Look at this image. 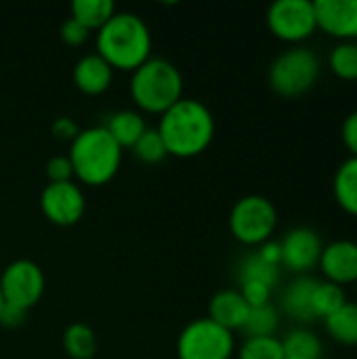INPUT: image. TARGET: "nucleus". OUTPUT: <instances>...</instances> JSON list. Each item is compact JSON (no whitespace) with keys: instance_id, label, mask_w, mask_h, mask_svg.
<instances>
[{"instance_id":"nucleus-19","label":"nucleus","mask_w":357,"mask_h":359,"mask_svg":"<svg viewBox=\"0 0 357 359\" xmlns=\"http://www.w3.org/2000/svg\"><path fill=\"white\" fill-rule=\"evenodd\" d=\"M63 349L72 359H93L97 353V334L84 322H74L63 330Z\"/></svg>"},{"instance_id":"nucleus-15","label":"nucleus","mask_w":357,"mask_h":359,"mask_svg":"<svg viewBox=\"0 0 357 359\" xmlns=\"http://www.w3.org/2000/svg\"><path fill=\"white\" fill-rule=\"evenodd\" d=\"M74 84L86 95H101L109 88L114 78V67L99 55L86 53L74 65Z\"/></svg>"},{"instance_id":"nucleus-35","label":"nucleus","mask_w":357,"mask_h":359,"mask_svg":"<svg viewBox=\"0 0 357 359\" xmlns=\"http://www.w3.org/2000/svg\"><path fill=\"white\" fill-rule=\"evenodd\" d=\"M259 255H261V259H265L267 263H271V265H282V248H280V242H276V240H267V242H263L261 246H259V250H257Z\"/></svg>"},{"instance_id":"nucleus-18","label":"nucleus","mask_w":357,"mask_h":359,"mask_svg":"<svg viewBox=\"0 0 357 359\" xmlns=\"http://www.w3.org/2000/svg\"><path fill=\"white\" fill-rule=\"evenodd\" d=\"M332 194L337 204L351 217H357V158H347L335 172Z\"/></svg>"},{"instance_id":"nucleus-33","label":"nucleus","mask_w":357,"mask_h":359,"mask_svg":"<svg viewBox=\"0 0 357 359\" xmlns=\"http://www.w3.org/2000/svg\"><path fill=\"white\" fill-rule=\"evenodd\" d=\"M50 130H53V135L57 137V139H63V141H74L76 139V135L80 133V126L76 124V120H72V118H67V116H61V118H57L55 122H53V126H50Z\"/></svg>"},{"instance_id":"nucleus-32","label":"nucleus","mask_w":357,"mask_h":359,"mask_svg":"<svg viewBox=\"0 0 357 359\" xmlns=\"http://www.w3.org/2000/svg\"><path fill=\"white\" fill-rule=\"evenodd\" d=\"M341 139H343L345 147L351 151V158H357V109L343 120Z\"/></svg>"},{"instance_id":"nucleus-22","label":"nucleus","mask_w":357,"mask_h":359,"mask_svg":"<svg viewBox=\"0 0 357 359\" xmlns=\"http://www.w3.org/2000/svg\"><path fill=\"white\" fill-rule=\"evenodd\" d=\"M69 11L88 29H99L116 13V4L112 0H74Z\"/></svg>"},{"instance_id":"nucleus-1","label":"nucleus","mask_w":357,"mask_h":359,"mask_svg":"<svg viewBox=\"0 0 357 359\" xmlns=\"http://www.w3.org/2000/svg\"><path fill=\"white\" fill-rule=\"evenodd\" d=\"M158 133L162 135L168 154L194 158L210 145L215 137V118L202 101L181 97L173 107L160 114Z\"/></svg>"},{"instance_id":"nucleus-6","label":"nucleus","mask_w":357,"mask_h":359,"mask_svg":"<svg viewBox=\"0 0 357 359\" xmlns=\"http://www.w3.org/2000/svg\"><path fill=\"white\" fill-rule=\"evenodd\" d=\"M278 225V210L265 196L250 194L240 198L229 212V229L234 238L246 246H261L271 240Z\"/></svg>"},{"instance_id":"nucleus-27","label":"nucleus","mask_w":357,"mask_h":359,"mask_svg":"<svg viewBox=\"0 0 357 359\" xmlns=\"http://www.w3.org/2000/svg\"><path fill=\"white\" fill-rule=\"evenodd\" d=\"M328 61L332 74L341 80H357V42H339Z\"/></svg>"},{"instance_id":"nucleus-24","label":"nucleus","mask_w":357,"mask_h":359,"mask_svg":"<svg viewBox=\"0 0 357 359\" xmlns=\"http://www.w3.org/2000/svg\"><path fill=\"white\" fill-rule=\"evenodd\" d=\"M278 326H280V313L271 303H267L261 307H250L248 318L242 326V332L246 334V339H250V337H276Z\"/></svg>"},{"instance_id":"nucleus-2","label":"nucleus","mask_w":357,"mask_h":359,"mask_svg":"<svg viewBox=\"0 0 357 359\" xmlns=\"http://www.w3.org/2000/svg\"><path fill=\"white\" fill-rule=\"evenodd\" d=\"M95 46L112 67L137 69L151 57V32L143 17L130 11H116L107 23L97 29Z\"/></svg>"},{"instance_id":"nucleus-30","label":"nucleus","mask_w":357,"mask_h":359,"mask_svg":"<svg viewBox=\"0 0 357 359\" xmlns=\"http://www.w3.org/2000/svg\"><path fill=\"white\" fill-rule=\"evenodd\" d=\"M59 34H61V40H63L65 44H69V46H78V44H82V42H86V40H88L90 29H88L86 25H82L78 19H74V17L69 15V17H65V19H63Z\"/></svg>"},{"instance_id":"nucleus-29","label":"nucleus","mask_w":357,"mask_h":359,"mask_svg":"<svg viewBox=\"0 0 357 359\" xmlns=\"http://www.w3.org/2000/svg\"><path fill=\"white\" fill-rule=\"evenodd\" d=\"M240 294L248 303V307H261L267 305L271 299V286L263 282H240Z\"/></svg>"},{"instance_id":"nucleus-17","label":"nucleus","mask_w":357,"mask_h":359,"mask_svg":"<svg viewBox=\"0 0 357 359\" xmlns=\"http://www.w3.org/2000/svg\"><path fill=\"white\" fill-rule=\"evenodd\" d=\"M103 126L107 128V133L114 137V141L120 147H133L139 141V137L145 133V128H147L145 118L139 111H135V109L114 111Z\"/></svg>"},{"instance_id":"nucleus-12","label":"nucleus","mask_w":357,"mask_h":359,"mask_svg":"<svg viewBox=\"0 0 357 359\" xmlns=\"http://www.w3.org/2000/svg\"><path fill=\"white\" fill-rule=\"evenodd\" d=\"M314 11L318 29L341 42L357 38V0H316Z\"/></svg>"},{"instance_id":"nucleus-25","label":"nucleus","mask_w":357,"mask_h":359,"mask_svg":"<svg viewBox=\"0 0 357 359\" xmlns=\"http://www.w3.org/2000/svg\"><path fill=\"white\" fill-rule=\"evenodd\" d=\"M238 278H240V282H263L274 288L280 278V267L261 259L259 252H252L246 259H242Z\"/></svg>"},{"instance_id":"nucleus-28","label":"nucleus","mask_w":357,"mask_h":359,"mask_svg":"<svg viewBox=\"0 0 357 359\" xmlns=\"http://www.w3.org/2000/svg\"><path fill=\"white\" fill-rule=\"evenodd\" d=\"M133 151L141 162H147V164H158L168 156L162 135L158 133V128H149V126L139 137V141L133 145Z\"/></svg>"},{"instance_id":"nucleus-7","label":"nucleus","mask_w":357,"mask_h":359,"mask_svg":"<svg viewBox=\"0 0 357 359\" xmlns=\"http://www.w3.org/2000/svg\"><path fill=\"white\" fill-rule=\"evenodd\" d=\"M236 349L234 332L210 318L191 320L177 339L179 359H229Z\"/></svg>"},{"instance_id":"nucleus-8","label":"nucleus","mask_w":357,"mask_h":359,"mask_svg":"<svg viewBox=\"0 0 357 359\" xmlns=\"http://www.w3.org/2000/svg\"><path fill=\"white\" fill-rule=\"evenodd\" d=\"M0 292L4 303L29 311L44 292L42 267L32 259H15L0 273Z\"/></svg>"},{"instance_id":"nucleus-26","label":"nucleus","mask_w":357,"mask_h":359,"mask_svg":"<svg viewBox=\"0 0 357 359\" xmlns=\"http://www.w3.org/2000/svg\"><path fill=\"white\" fill-rule=\"evenodd\" d=\"M238 359H284V347L278 337H250L240 345Z\"/></svg>"},{"instance_id":"nucleus-21","label":"nucleus","mask_w":357,"mask_h":359,"mask_svg":"<svg viewBox=\"0 0 357 359\" xmlns=\"http://www.w3.org/2000/svg\"><path fill=\"white\" fill-rule=\"evenodd\" d=\"M282 347H284V355L297 359H322L324 353V345L320 337L309 328L290 330L286 339H282Z\"/></svg>"},{"instance_id":"nucleus-11","label":"nucleus","mask_w":357,"mask_h":359,"mask_svg":"<svg viewBox=\"0 0 357 359\" xmlns=\"http://www.w3.org/2000/svg\"><path fill=\"white\" fill-rule=\"evenodd\" d=\"M280 248H282V265L284 267H288L297 273H307L309 269H314L320 263L324 244L314 229L295 227L282 238Z\"/></svg>"},{"instance_id":"nucleus-37","label":"nucleus","mask_w":357,"mask_h":359,"mask_svg":"<svg viewBox=\"0 0 357 359\" xmlns=\"http://www.w3.org/2000/svg\"><path fill=\"white\" fill-rule=\"evenodd\" d=\"M284 359H297V358H288V355H284Z\"/></svg>"},{"instance_id":"nucleus-10","label":"nucleus","mask_w":357,"mask_h":359,"mask_svg":"<svg viewBox=\"0 0 357 359\" xmlns=\"http://www.w3.org/2000/svg\"><path fill=\"white\" fill-rule=\"evenodd\" d=\"M40 208L48 221L57 225H74L86 210V198L82 187L74 181L46 183L40 194Z\"/></svg>"},{"instance_id":"nucleus-4","label":"nucleus","mask_w":357,"mask_h":359,"mask_svg":"<svg viewBox=\"0 0 357 359\" xmlns=\"http://www.w3.org/2000/svg\"><path fill=\"white\" fill-rule=\"evenodd\" d=\"M130 97L141 109L164 114L183 97V76L173 61L149 57L133 69Z\"/></svg>"},{"instance_id":"nucleus-20","label":"nucleus","mask_w":357,"mask_h":359,"mask_svg":"<svg viewBox=\"0 0 357 359\" xmlns=\"http://www.w3.org/2000/svg\"><path fill=\"white\" fill-rule=\"evenodd\" d=\"M326 332L341 345H357V303L347 301L341 309L324 320Z\"/></svg>"},{"instance_id":"nucleus-3","label":"nucleus","mask_w":357,"mask_h":359,"mask_svg":"<svg viewBox=\"0 0 357 359\" xmlns=\"http://www.w3.org/2000/svg\"><path fill=\"white\" fill-rule=\"evenodd\" d=\"M74 175L86 185H105L112 181L122 162V147L114 141L107 128L88 126L80 128L76 139L69 143L67 154Z\"/></svg>"},{"instance_id":"nucleus-34","label":"nucleus","mask_w":357,"mask_h":359,"mask_svg":"<svg viewBox=\"0 0 357 359\" xmlns=\"http://www.w3.org/2000/svg\"><path fill=\"white\" fill-rule=\"evenodd\" d=\"M25 316H27L25 309L15 307L11 303H4V307L0 311V324L2 326H8V328H15V326H21L25 322Z\"/></svg>"},{"instance_id":"nucleus-14","label":"nucleus","mask_w":357,"mask_h":359,"mask_svg":"<svg viewBox=\"0 0 357 359\" xmlns=\"http://www.w3.org/2000/svg\"><path fill=\"white\" fill-rule=\"evenodd\" d=\"M248 311H250L248 303L236 288H223L215 292L208 303V318L231 332L242 330L248 318Z\"/></svg>"},{"instance_id":"nucleus-36","label":"nucleus","mask_w":357,"mask_h":359,"mask_svg":"<svg viewBox=\"0 0 357 359\" xmlns=\"http://www.w3.org/2000/svg\"><path fill=\"white\" fill-rule=\"evenodd\" d=\"M2 307H4V297H2V292H0V311H2Z\"/></svg>"},{"instance_id":"nucleus-9","label":"nucleus","mask_w":357,"mask_h":359,"mask_svg":"<svg viewBox=\"0 0 357 359\" xmlns=\"http://www.w3.org/2000/svg\"><path fill=\"white\" fill-rule=\"evenodd\" d=\"M267 25L271 34L284 42H303L318 29L314 2L276 0L267 8Z\"/></svg>"},{"instance_id":"nucleus-38","label":"nucleus","mask_w":357,"mask_h":359,"mask_svg":"<svg viewBox=\"0 0 357 359\" xmlns=\"http://www.w3.org/2000/svg\"><path fill=\"white\" fill-rule=\"evenodd\" d=\"M356 286H357V284H356Z\"/></svg>"},{"instance_id":"nucleus-31","label":"nucleus","mask_w":357,"mask_h":359,"mask_svg":"<svg viewBox=\"0 0 357 359\" xmlns=\"http://www.w3.org/2000/svg\"><path fill=\"white\" fill-rule=\"evenodd\" d=\"M46 177L48 183H61V181H72L74 168L67 156H53L46 162Z\"/></svg>"},{"instance_id":"nucleus-5","label":"nucleus","mask_w":357,"mask_h":359,"mask_svg":"<svg viewBox=\"0 0 357 359\" xmlns=\"http://www.w3.org/2000/svg\"><path fill=\"white\" fill-rule=\"evenodd\" d=\"M320 78V59L305 46H295L278 55L267 72L269 86L282 97L305 95Z\"/></svg>"},{"instance_id":"nucleus-16","label":"nucleus","mask_w":357,"mask_h":359,"mask_svg":"<svg viewBox=\"0 0 357 359\" xmlns=\"http://www.w3.org/2000/svg\"><path fill=\"white\" fill-rule=\"evenodd\" d=\"M316 284H318L316 278L301 276V278H297L295 282L288 284V288L284 290V297H282L284 311L292 320H297V322H301L305 326L316 322V316H314V309H311V294H314Z\"/></svg>"},{"instance_id":"nucleus-13","label":"nucleus","mask_w":357,"mask_h":359,"mask_svg":"<svg viewBox=\"0 0 357 359\" xmlns=\"http://www.w3.org/2000/svg\"><path fill=\"white\" fill-rule=\"evenodd\" d=\"M320 269L326 282L337 286L357 284V244L351 240H335L322 248Z\"/></svg>"},{"instance_id":"nucleus-23","label":"nucleus","mask_w":357,"mask_h":359,"mask_svg":"<svg viewBox=\"0 0 357 359\" xmlns=\"http://www.w3.org/2000/svg\"><path fill=\"white\" fill-rule=\"evenodd\" d=\"M347 303L345 299V290L337 284L330 282H318L311 294V309L316 320H326L328 316H332L337 309H341Z\"/></svg>"}]
</instances>
